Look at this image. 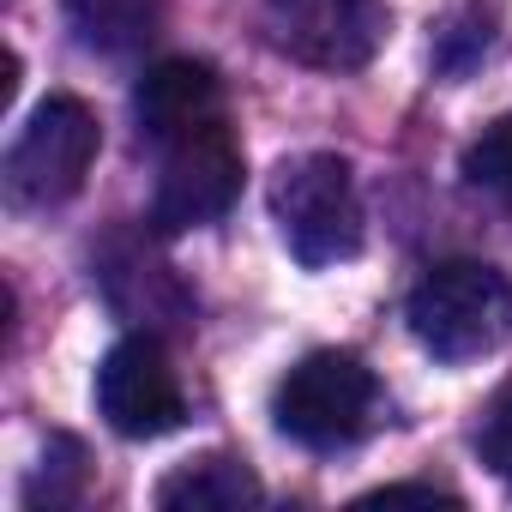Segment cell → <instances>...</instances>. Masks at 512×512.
I'll list each match as a JSON object with an SVG mask.
<instances>
[{"label":"cell","instance_id":"ba28073f","mask_svg":"<svg viewBox=\"0 0 512 512\" xmlns=\"http://www.w3.org/2000/svg\"><path fill=\"white\" fill-rule=\"evenodd\" d=\"M133 115H139V133L151 145H175L211 121H223V79L211 61H193V55H169L157 61L139 91H133Z\"/></svg>","mask_w":512,"mask_h":512},{"label":"cell","instance_id":"277c9868","mask_svg":"<svg viewBox=\"0 0 512 512\" xmlns=\"http://www.w3.org/2000/svg\"><path fill=\"white\" fill-rule=\"evenodd\" d=\"M103 151V127L79 97H49L31 109V121L19 127L13 151H7V193L13 205H67L91 163Z\"/></svg>","mask_w":512,"mask_h":512},{"label":"cell","instance_id":"5b68a950","mask_svg":"<svg viewBox=\"0 0 512 512\" xmlns=\"http://www.w3.org/2000/svg\"><path fill=\"white\" fill-rule=\"evenodd\" d=\"M386 0H266V37L314 73H362L386 49Z\"/></svg>","mask_w":512,"mask_h":512},{"label":"cell","instance_id":"5bb4252c","mask_svg":"<svg viewBox=\"0 0 512 512\" xmlns=\"http://www.w3.org/2000/svg\"><path fill=\"white\" fill-rule=\"evenodd\" d=\"M356 506H458V494L434 488V482H386V488L362 494Z\"/></svg>","mask_w":512,"mask_h":512},{"label":"cell","instance_id":"7c38bea8","mask_svg":"<svg viewBox=\"0 0 512 512\" xmlns=\"http://www.w3.org/2000/svg\"><path fill=\"white\" fill-rule=\"evenodd\" d=\"M43 482H49V506H67L85 494V446L55 434L49 452H43Z\"/></svg>","mask_w":512,"mask_h":512},{"label":"cell","instance_id":"8fae6325","mask_svg":"<svg viewBox=\"0 0 512 512\" xmlns=\"http://www.w3.org/2000/svg\"><path fill=\"white\" fill-rule=\"evenodd\" d=\"M464 181L476 193H494L500 205H512V115H500L494 127H482L470 145H464Z\"/></svg>","mask_w":512,"mask_h":512},{"label":"cell","instance_id":"4fadbf2b","mask_svg":"<svg viewBox=\"0 0 512 512\" xmlns=\"http://www.w3.org/2000/svg\"><path fill=\"white\" fill-rule=\"evenodd\" d=\"M476 452H482V464L512 488V392H500V398L488 404V416H482V428H476Z\"/></svg>","mask_w":512,"mask_h":512},{"label":"cell","instance_id":"30bf717a","mask_svg":"<svg viewBox=\"0 0 512 512\" xmlns=\"http://www.w3.org/2000/svg\"><path fill=\"white\" fill-rule=\"evenodd\" d=\"M157 13L163 0H67V25L79 31L85 49H103V55L145 43L157 31Z\"/></svg>","mask_w":512,"mask_h":512},{"label":"cell","instance_id":"6da1fadb","mask_svg":"<svg viewBox=\"0 0 512 512\" xmlns=\"http://www.w3.org/2000/svg\"><path fill=\"white\" fill-rule=\"evenodd\" d=\"M404 320L428 356L482 362L512 338V284L488 260H446L410 290Z\"/></svg>","mask_w":512,"mask_h":512},{"label":"cell","instance_id":"7a4b0ae2","mask_svg":"<svg viewBox=\"0 0 512 512\" xmlns=\"http://www.w3.org/2000/svg\"><path fill=\"white\" fill-rule=\"evenodd\" d=\"M266 199H272L284 247L308 272L344 266L362 253V193H356V175L344 157H332V151L284 157Z\"/></svg>","mask_w":512,"mask_h":512},{"label":"cell","instance_id":"52a82bcc","mask_svg":"<svg viewBox=\"0 0 512 512\" xmlns=\"http://www.w3.org/2000/svg\"><path fill=\"white\" fill-rule=\"evenodd\" d=\"M97 410H103V422L121 440H163V434L181 428L187 398H181V380H175L169 350L151 332L121 338L97 362Z\"/></svg>","mask_w":512,"mask_h":512},{"label":"cell","instance_id":"8992f818","mask_svg":"<svg viewBox=\"0 0 512 512\" xmlns=\"http://www.w3.org/2000/svg\"><path fill=\"white\" fill-rule=\"evenodd\" d=\"M241 193V145L229 133V121H211L175 145H163V175H157V199H151V223L163 235H187L217 223Z\"/></svg>","mask_w":512,"mask_h":512},{"label":"cell","instance_id":"9c48e42d","mask_svg":"<svg viewBox=\"0 0 512 512\" xmlns=\"http://www.w3.org/2000/svg\"><path fill=\"white\" fill-rule=\"evenodd\" d=\"M260 500H266L260 476L229 452H205V458H193L157 482L163 512H241V506H260Z\"/></svg>","mask_w":512,"mask_h":512},{"label":"cell","instance_id":"3957f363","mask_svg":"<svg viewBox=\"0 0 512 512\" xmlns=\"http://www.w3.org/2000/svg\"><path fill=\"white\" fill-rule=\"evenodd\" d=\"M272 416H278V428L296 446L338 452V446H356L374 428V416H380V380L350 350H314V356H302L278 380Z\"/></svg>","mask_w":512,"mask_h":512}]
</instances>
